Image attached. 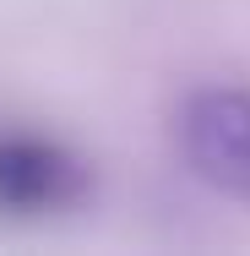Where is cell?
<instances>
[{
    "label": "cell",
    "mask_w": 250,
    "mask_h": 256,
    "mask_svg": "<svg viewBox=\"0 0 250 256\" xmlns=\"http://www.w3.org/2000/svg\"><path fill=\"white\" fill-rule=\"evenodd\" d=\"M180 153L201 186L250 207V93L245 88H201L180 104L174 120Z\"/></svg>",
    "instance_id": "6da1fadb"
},
{
    "label": "cell",
    "mask_w": 250,
    "mask_h": 256,
    "mask_svg": "<svg viewBox=\"0 0 250 256\" xmlns=\"http://www.w3.org/2000/svg\"><path fill=\"white\" fill-rule=\"evenodd\" d=\"M93 191L87 164L38 131H0V218L71 212Z\"/></svg>",
    "instance_id": "7a4b0ae2"
}]
</instances>
